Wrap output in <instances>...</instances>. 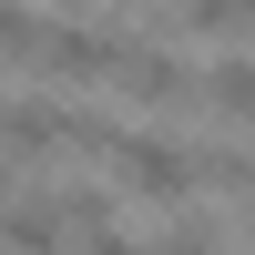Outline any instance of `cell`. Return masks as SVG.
Returning <instances> with one entry per match:
<instances>
[{"mask_svg": "<svg viewBox=\"0 0 255 255\" xmlns=\"http://www.w3.org/2000/svg\"><path fill=\"white\" fill-rule=\"evenodd\" d=\"M102 163H113L123 194H153V204L194 194V153H184V143H163V133H143V123H123V133L102 143Z\"/></svg>", "mask_w": 255, "mask_h": 255, "instance_id": "6da1fadb", "label": "cell"}, {"mask_svg": "<svg viewBox=\"0 0 255 255\" xmlns=\"http://www.w3.org/2000/svg\"><path fill=\"white\" fill-rule=\"evenodd\" d=\"M113 61H123V31H102V20H51L41 51H31V72H51V82H102Z\"/></svg>", "mask_w": 255, "mask_h": 255, "instance_id": "7a4b0ae2", "label": "cell"}, {"mask_svg": "<svg viewBox=\"0 0 255 255\" xmlns=\"http://www.w3.org/2000/svg\"><path fill=\"white\" fill-rule=\"evenodd\" d=\"M0 153H72V102H51V92L0 102Z\"/></svg>", "mask_w": 255, "mask_h": 255, "instance_id": "3957f363", "label": "cell"}, {"mask_svg": "<svg viewBox=\"0 0 255 255\" xmlns=\"http://www.w3.org/2000/svg\"><path fill=\"white\" fill-rule=\"evenodd\" d=\"M113 82H123L133 102H194V72H184L163 41H133V31H123V61H113Z\"/></svg>", "mask_w": 255, "mask_h": 255, "instance_id": "277c9868", "label": "cell"}, {"mask_svg": "<svg viewBox=\"0 0 255 255\" xmlns=\"http://www.w3.org/2000/svg\"><path fill=\"white\" fill-rule=\"evenodd\" d=\"M194 92L215 102V113H235V123H255V61H215V72H204Z\"/></svg>", "mask_w": 255, "mask_h": 255, "instance_id": "5b68a950", "label": "cell"}, {"mask_svg": "<svg viewBox=\"0 0 255 255\" xmlns=\"http://www.w3.org/2000/svg\"><path fill=\"white\" fill-rule=\"evenodd\" d=\"M184 31H255V0H174Z\"/></svg>", "mask_w": 255, "mask_h": 255, "instance_id": "8992f818", "label": "cell"}, {"mask_svg": "<svg viewBox=\"0 0 255 255\" xmlns=\"http://www.w3.org/2000/svg\"><path fill=\"white\" fill-rule=\"evenodd\" d=\"M153 255H225V245H215V225H204V215H184V225H174Z\"/></svg>", "mask_w": 255, "mask_h": 255, "instance_id": "52a82bcc", "label": "cell"}, {"mask_svg": "<svg viewBox=\"0 0 255 255\" xmlns=\"http://www.w3.org/2000/svg\"><path fill=\"white\" fill-rule=\"evenodd\" d=\"M72 245H82V255H143L133 235H123V225H92V235H72Z\"/></svg>", "mask_w": 255, "mask_h": 255, "instance_id": "ba28073f", "label": "cell"}, {"mask_svg": "<svg viewBox=\"0 0 255 255\" xmlns=\"http://www.w3.org/2000/svg\"><path fill=\"white\" fill-rule=\"evenodd\" d=\"M0 204H10V153H0Z\"/></svg>", "mask_w": 255, "mask_h": 255, "instance_id": "9c48e42d", "label": "cell"}]
</instances>
